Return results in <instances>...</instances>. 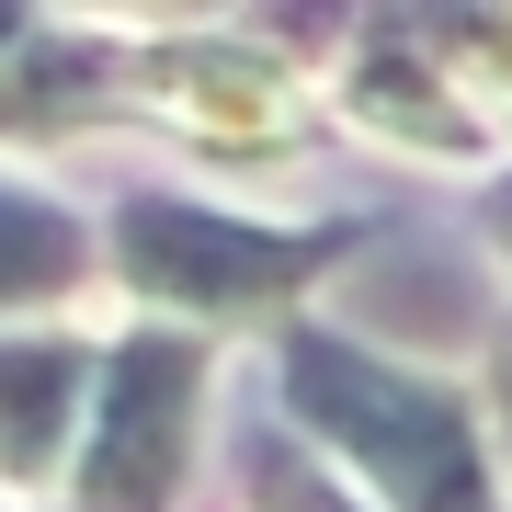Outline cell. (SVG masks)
Returning a JSON list of instances; mask_svg holds the SVG:
<instances>
[{"label": "cell", "instance_id": "cell-6", "mask_svg": "<svg viewBox=\"0 0 512 512\" xmlns=\"http://www.w3.org/2000/svg\"><path fill=\"white\" fill-rule=\"evenodd\" d=\"M103 239L92 205H69L35 171H0V330H92Z\"/></svg>", "mask_w": 512, "mask_h": 512}, {"label": "cell", "instance_id": "cell-1", "mask_svg": "<svg viewBox=\"0 0 512 512\" xmlns=\"http://www.w3.org/2000/svg\"><path fill=\"white\" fill-rule=\"evenodd\" d=\"M262 376H274V421L365 512H512L456 365L387 353L365 330L296 308L262 330Z\"/></svg>", "mask_w": 512, "mask_h": 512}, {"label": "cell", "instance_id": "cell-7", "mask_svg": "<svg viewBox=\"0 0 512 512\" xmlns=\"http://www.w3.org/2000/svg\"><path fill=\"white\" fill-rule=\"evenodd\" d=\"M103 330H0V501H57Z\"/></svg>", "mask_w": 512, "mask_h": 512}, {"label": "cell", "instance_id": "cell-4", "mask_svg": "<svg viewBox=\"0 0 512 512\" xmlns=\"http://www.w3.org/2000/svg\"><path fill=\"white\" fill-rule=\"evenodd\" d=\"M228 342L160 319H114L92 342V387H80V433L57 467V512H183L205 467V410H217Z\"/></svg>", "mask_w": 512, "mask_h": 512}, {"label": "cell", "instance_id": "cell-12", "mask_svg": "<svg viewBox=\"0 0 512 512\" xmlns=\"http://www.w3.org/2000/svg\"><path fill=\"white\" fill-rule=\"evenodd\" d=\"M23 35H35V12H23V0H0V57H12Z\"/></svg>", "mask_w": 512, "mask_h": 512}, {"label": "cell", "instance_id": "cell-8", "mask_svg": "<svg viewBox=\"0 0 512 512\" xmlns=\"http://www.w3.org/2000/svg\"><path fill=\"white\" fill-rule=\"evenodd\" d=\"M421 46H433L456 114L490 137V160H512V0H478V12H421Z\"/></svg>", "mask_w": 512, "mask_h": 512}, {"label": "cell", "instance_id": "cell-9", "mask_svg": "<svg viewBox=\"0 0 512 512\" xmlns=\"http://www.w3.org/2000/svg\"><path fill=\"white\" fill-rule=\"evenodd\" d=\"M228 478H239V512H365V501H353V490H342V478H330L308 444L285 433L274 410H262V421H239Z\"/></svg>", "mask_w": 512, "mask_h": 512}, {"label": "cell", "instance_id": "cell-3", "mask_svg": "<svg viewBox=\"0 0 512 512\" xmlns=\"http://www.w3.org/2000/svg\"><path fill=\"white\" fill-rule=\"evenodd\" d=\"M114 23V137H160L194 171H308L319 69L262 46L239 12H103Z\"/></svg>", "mask_w": 512, "mask_h": 512}, {"label": "cell", "instance_id": "cell-10", "mask_svg": "<svg viewBox=\"0 0 512 512\" xmlns=\"http://www.w3.org/2000/svg\"><path fill=\"white\" fill-rule=\"evenodd\" d=\"M467 399H478V433H490V467H501V501H512V308L490 319V342H478Z\"/></svg>", "mask_w": 512, "mask_h": 512}, {"label": "cell", "instance_id": "cell-2", "mask_svg": "<svg viewBox=\"0 0 512 512\" xmlns=\"http://www.w3.org/2000/svg\"><path fill=\"white\" fill-rule=\"evenodd\" d=\"M92 239H103V296L126 319L194 330V342H262V330L296 319L353 251H376V217L274 228V217H239L217 194L137 183V194H114L92 217Z\"/></svg>", "mask_w": 512, "mask_h": 512}, {"label": "cell", "instance_id": "cell-5", "mask_svg": "<svg viewBox=\"0 0 512 512\" xmlns=\"http://www.w3.org/2000/svg\"><path fill=\"white\" fill-rule=\"evenodd\" d=\"M319 126L342 148H376V160H410V171H467L490 183V137L456 114L433 46H421V12H342V35L319 57Z\"/></svg>", "mask_w": 512, "mask_h": 512}, {"label": "cell", "instance_id": "cell-11", "mask_svg": "<svg viewBox=\"0 0 512 512\" xmlns=\"http://www.w3.org/2000/svg\"><path fill=\"white\" fill-rule=\"evenodd\" d=\"M467 217H478V239L501 251V274H512V160L490 171V183H467Z\"/></svg>", "mask_w": 512, "mask_h": 512}, {"label": "cell", "instance_id": "cell-13", "mask_svg": "<svg viewBox=\"0 0 512 512\" xmlns=\"http://www.w3.org/2000/svg\"><path fill=\"white\" fill-rule=\"evenodd\" d=\"M0 512H12V501H0Z\"/></svg>", "mask_w": 512, "mask_h": 512}]
</instances>
